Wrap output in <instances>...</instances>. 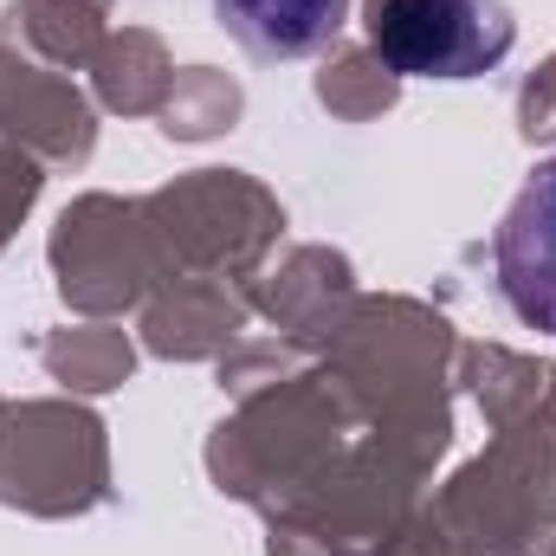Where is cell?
Wrapping results in <instances>:
<instances>
[{
  "label": "cell",
  "mask_w": 556,
  "mask_h": 556,
  "mask_svg": "<svg viewBox=\"0 0 556 556\" xmlns=\"http://www.w3.org/2000/svg\"><path fill=\"white\" fill-rule=\"evenodd\" d=\"M518 26L505 0H376L369 46L402 78H479L505 65Z\"/></svg>",
  "instance_id": "obj_1"
},
{
  "label": "cell",
  "mask_w": 556,
  "mask_h": 556,
  "mask_svg": "<svg viewBox=\"0 0 556 556\" xmlns=\"http://www.w3.org/2000/svg\"><path fill=\"white\" fill-rule=\"evenodd\" d=\"M498 291L531 330L556 337V155L538 162L498 227Z\"/></svg>",
  "instance_id": "obj_2"
},
{
  "label": "cell",
  "mask_w": 556,
  "mask_h": 556,
  "mask_svg": "<svg viewBox=\"0 0 556 556\" xmlns=\"http://www.w3.org/2000/svg\"><path fill=\"white\" fill-rule=\"evenodd\" d=\"M227 33L260 59H304L337 39L350 0H214Z\"/></svg>",
  "instance_id": "obj_3"
}]
</instances>
